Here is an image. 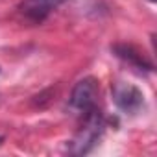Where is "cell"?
<instances>
[{"label": "cell", "instance_id": "1", "mask_svg": "<svg viewBox=\"0 0 157 157\" xmlns=\"http://www.w3.org/2000/svg\"><path fill=\"white\" fill-rule=\"evenodd\" d=\"M104 117L100 113V109L94 105L89 111L83 113V122L78 129V133L74 135V139L68 144V151L72 155H85L89 153L100 140L102 133H104Z\"/></svg>", "mask_w": 157, "mask_h": 157}, {"label": "cell", "instance_id": "2", "mask_svg": "<svg viewBox=\"0 0 157 157\" xmlns=\"http://www.w3.org/2000/svg\"><path fill=\"white\" fill-rule=\"evenodd\" d=\"M96 94H98V83H96V80L91 78V76L83 78V80H80L74 85V89L70 93V98H68L70 107L76 109V111L85 113L91 107H94Z\"/></svg>", "mask_w": 157, "mask_h": 157}, {"label": "cell", "instance_id": "3", "mask_svg": "<svg viewBox=\"0 0 157 157\" xmlns=\"http://www.w3.org/2000/svg\"><path fill=\"white\" fill-rule=\"evenodd\" d=\"M111 93H113V102L117 104V107L126 113H137L144 104V94L140 93V89H137L131 83L117 82Z\"/></svg>", "mask_w": 157, "mask_h": 157}, {"label": "cell", "instance_id": "4", "mask_svg": "<svg viewBox=\"0 0 157 157\" xmlns=\"http://www.w3.org/2000/svg\"><path fill=\"white\" fill-rule=\"evenodd\" d=\"M63 0H22L19 4V13L32 24H41Z\"/></svg>", "mask_w": 157, "mask_h": 157}, {"label": "cell", "instance_id": "5", "mask_svg": "<svg viewBox=\"0 0 157 157\" xmlns=\"http://www.w3.org/2000/svg\"><path fill=\"white\" fill-rule=\"evenodd\" d=\"M113 52H115L120 59H124L128 65H131V67H135V68H139V70H153V63H151L139 48H135L133 44H126V43L115 44V46H113Z\"/></svg>", "mask_w": 157, "mask_h": 157}, {"label": "cell", "instance_id": "6", "mask_svg": "<svg viewBox=\"0 0 157 157\" xmlns=\"http://www.w3.org/2000/svg\"><path fill=\"white\" fill-rule=\"evenodd\" d=\"M150 2H155V0H150Z\"/></svg>", "mask_w": 157, "mask_h": 157}]
</instances>
